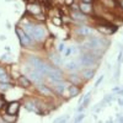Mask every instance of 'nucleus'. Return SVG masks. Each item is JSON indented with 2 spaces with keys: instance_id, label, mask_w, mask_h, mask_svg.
<instances>
[{
  "instance_id": "obj_1",
  "label": "nucleus",
  "mask_w": 123,
  "mask_h": 123,
  "mask_svg": "<svg viewBox=\"0 0 123 123\" xmlns=\"http://www.w3.org/2000/svg\"><path fill=\"white\" fill-rule=\"evenodd\" d=\"M47 37V30L41 25H33V32H32V39L36 42H42Z\"/></svg>"
},
{
  "instance_id": "obj_2",
  "label": "nucleus",
  "mask_w": 123,
  "mask_h": 123,
  "mask_svg": "<svg viewBox=\"0 0 123 123\" xmlns=\"http://www.w3.org/2000/svg\"><path fill=\"white\" fill-rule=\"evenodd\" d=\"M104 44H105V41L100 37H90L89 41L85 43L86 48L89 49H98L101 47H104Z\"/></svg>"
},
{
  "instance_id": "obj_3",
  "label": "nucleus",
  "mask_w": 123,
  "mask_h": 123,
  "mask_svg": "<svg viewBox=\"0 0 123 123\" xmlns=\"http://www.w3.org/2000/svg\"><path fill=\"white\" fill-rule=\"evenodd\" d=\"M80 63L81 65H85V67H91L96 63V57L92 54V53H85L80 57Z\"/></svg>"
},
{
  "instance_id": "obj_4",
  "label": "nucleus",
  "mask_w": 123,
  "mask_h": 123,
  "mask_svg": "<svg viewBox=\"0 0 123 123\" xmlns=\"http://www.w3.org/2000/svg\"><path fill=\"white\" fill-rule=\"evenodd\" d=\"M16 33H17V36H18V38H20V42H21L22 46L30 47L31 44H32L33 41L27 36V33L25 32V31H22L21 28H16Z\"/></svg>"
},
{
  "instance_id": "obj_5",
  "label": "nucleus",
  "mask_w": 123,
  "mask_h": 123,
  "mask_svg": "<svg viewBox=\"0 0 123 123\" xmlns=\"http://www.w3.org/2000/svg\"><path fill=\"white\" fill-rule=\"evenodd\" d=\"M18 110H20V104H18V102H16V101L10 102V104L6 106V112H7L9 116H16Z\"/></svg>"
},
{
  "instance_id": "obj_6",
  "label": "nucleus",
  "mask_w": 123,
  "mask_h": 123,
  "mask_svg": "<svg viewBox=\"0 0 123 123\" xmlns=\"http://www.w3.org/2000/svg\"><path fill=\"white\" fill-rule=\"evenodd\" d=\"M28 76H31L32 81H35V83H37V84H38V83H41V80L43 79V75L41 74L37 69H35V68H33V69L28 73Z\"/></svg>"
},
{
  "instance_id": "obj_7",
  "label": "nucleus",
  "mask_w": 123,
  "mask_h": 123,
  "mask_svg": "<svg viewBox=\"0 0 123 123\" xmlns=\"http://www.w3.org/2000/svg\"><path fill=\"white\" fill-rule=\"evenodd\" d=\"M92 32H94V30H92L91 27H89V26H83V27H79L76 30V33L80 35V36H83V37L90 36Z\"/></svg>"
},
{
  "instance_id": "obj_8",
  "label": "nucleus",
  "mask_w": 123,
  "mask_h": 123,
  "mask_svg": "<svg viewBox=\"0 0 123 123\" xmlns=\"http://www.w3.org/2000/svg\"><path fill=\"white\" fill-rule=\"evenodd\" d=\"M79 10L83 14H90L91 11H92V5H91V3H81L80 5H79Z\"/></svg>"
},
{
  "instance_id": "obj_9",
  "label": "nucleus",
  "mask_w": 123,
  "mask_h": 123,
  "mask_svg": "<svg viewBox=\"0 0 123 123\" xmlns=\"http://www.w3.org/2000/svg\"><path fill=\"white\" fill-rule=\"evenodd\" d=\"M27 11L35 16L37 14H41V6L37 5V4H28L27 5Z\"/></svg>"
},
{
  "instance_id": "obj_10",
  "label": "nucleus",
  "mask_w": 123,
  "mask_h": 123,
  "mask_svg": "<svg viewBox=\"0 0 123 123\" xmlns=\"http://www.w3.org/2000/svg\"><path fill=\"white\" fill-rule=\"evenodd\" d=\"M54 90L57 91V94L58 95H62L63 92L65 91V84L64 83H62V80H59V81H54Z\"/></svg>"
},
{
  "instance_id": "obj_11",
  "label": "nucleus",
  "mask_w": 123,
  "mask_h": 123,
  "mask_svg": "<svg viewBox=\"0 0 123 123\" xmlns=\"http://www.w3.org/2000/svg\"><path fill=\"white\" fill-rule=\"evenodd\" d=\"M65 68L71 73H75V71L80 69V63H78V62H69V63H67Z\"/></svg>"
},
{
  "instance_id": "obj_12",
  "label": "nucleus",
  "mask_w": 123,
  "mask_h": 123,
  "mask_svg": "<svg viewBox=\"0 0 123 123\" xmlns=\"http://www.w3.org/2000/svg\"><path fill=\"white\" fill-rule=\"evenodd\" d=\"M18 85L22 87H30L31 86V81L28 80L27 76H18Z\"/></svg>"
},
{
  "instance_id": "obj_13",
  "label": "nucleus",
  "mask_w": 123,
  "mask_h": 123,
  "mask_svg": "<svg viewBox=\"0 0 123 123\" xmlns=\"http://www.w3.org/2000/svg\"><path fill=\"white\" fill-rule=\"evenodd\" d=\"M71 16H73L75 20H80V21H85V20H86L85 14H83L80 10H74V11L71 12Z\"/></svg>"
},
{
  "instance_id": "obj_14",
  "label": "nucleus",
  "mask_w": 123,
  "mask_h": 123,
  "mask_svg": "<svg viewBox=\"0 0 123 123\" xmlns=\"http://www.w3.org/2000/svg\"><path fill=\"white\" fill-rule=\"evenodd\" d=\"M28 62L32 64L33 68H37V67H39L41 64L43 63V60L39 59V58H37V57H30V58H28Z\"/></svg>"
},
{
  "instance_id": "obj_15",
  "label": "nucleus",
  "mask_w": 123,
  "mask_h": 123,
  "mask_svg": "<svg viewBox=\"0 0 123 123\" xmlns=\"http://www.w3.org/2000/svg\"><path fill=\"white\" fill-rule=\"evenodd\" d=\"M38 90L42 92V94L44 95V96H49V95H52V91H50V89L48 87V86H46V85H42V84H39L38 85Z\"/></svg>"
},
{
  "instance_id": "obj_16",
  "label": "nucleus",
  "mask_w": 123,
  "mask_h": 123,
  "mask_svg": "<svg viewBox=\"0 0 123 123\" xmlns=\"http://www.w3.org/2000/svg\"><path fill=\"white\" fill-rule=\"evenodd\" d=\"M79 92H80V89H79L76 85H70V86H69V94H70L71 97L79 95Z\"/></svg>"
},
{
  "instance_id": "obj_17",
  "label": "nucleus",
  "mask_w": 123,
  "mask_h": 123,
  "mask_svg": "<svg viewBox=\"0 0 123 123\" xmlns=\"http://www.w3.org/2000/svg\"><path fill=\"white\" fill-rule=\"evenodd\" d=\"M83 76H84L86 80L92 79V78H94V70H91V69H86V70H84V71H83Z\"/></svg>"
},
{
  "instance_id": "obj_18",
  "label": "nucleus",
  "mask_w": 123,
  "mask_h": 123,
  "mask_svg": "<svg viewBox=\"0 0 123 123\" xmlns=\"http://www.w3.org/2000/svg\"><path fill=\"white\" fill-rule=\"evenodd\" d=\"M25 107H26V108H27L28 111H33V112H38V110L36 108L35 104H33V102H31V101L26 102V104H25Z\"/></svg>"
},
{
  "instance_id": "obj_19",
  "label": "nucleus",
  "mask_w": 123,
  "mask_h": 123,
  "mask_svg": "<svg viewBox=\"0 0 123 123\" xmlns=\"http://www.w3.org/2000/svg\"><path fill=\"white\" fill-rule=\"evenodd\" d=\"M50 60H52L55 65H59L60 62H62V60H60V57H58V55H55V54H52V55H50Z\"/></svg>"
},
{
  "instance_id": "obj_20",
  "label": "nucleus",
  "mask_w": 123,
  "mask_h": 123,
  "mask_svg": "<svg viewBox=\"0 0 123 123\" xmlns=\"http://www.w3.org/2000/svg\"><path fill=\"white\" fill-rule=\"evenodd\" d=\"M10 87H11V85H10L9 83H1V81H0V90L6 91V90H9Z\"/></svg>"
},
{
  "instance_id": "obj_21",
  "label": "nucleus",
  "mask_w": 123,
  "mask_h": 123,
  "mask_svg": "<svg viewBox=\"0 0 123 123\" xmlns=\"http://www.w3.org/2000/svg\"><path fill=\"white\" fill-rule=\"evenodd\" d=\"M69 80L73 81V84H79L80 83V79L78 78V75H70L69 76Z\"/></svg>"
},
{
  "instance_id": "obj_22",
  "label": "nucleus",
  "mask_w": 123,
  "mask_h": 123,
  "mask_svg": "<svg viewBox=\"0 0 123 123\" xmlns=\"http://www.w3.org/2000/svg\"><path fill=\"white\" fill-rule=\"evenodd\" d=\"M52 22H53L55 26H62V18H60V17H53V18H52Z\"/></svg>"
},
{
  "instance_id": "obj_23",
  "label": "nucleus",
  "mask_w": 123,
  "mask_h": 123,
  "mask_svg": "<svg viewBox=\"0 0 123 123\" xmlns=\"http://www.w3.org/2000/svg\"><path fill=\"white\" fill-rule=\"evenodd\" d=\"M0 81H1V83H7V81H9V78H7V75L5 73L0 75Z\"/></svg>"
},
{
  "instance_id": "obj_24",
  "label": "nucleus",
  "mask_w": 123,
  "mask_h": 123,
  "mask_svg": "<svg viewBox=\"0 0 123 123\" xmlns=\"http://www.w3.org/2000/svg\"><path fill=\"white\" fill-rule=\"evenodd\" d=\"M35 16H36L37 20H42V21H44V15H43V14H37V15H35Z\"/></svg>"
},
{
  "instance_id": "obj_25",
  "label": "nucleus",
  "mask_w": 123,
  "mask_h": 123,
  "mask_svg": "<svg viewBox=\"0 0 123 123\" xmlns=\"http://www.w3.org/2000/svg\"><path fill=\"white\" fill-rule=\"evenodd\" d=\"M83 119H84V115H83V113L79 115V117H76V118H75V121H76V122H80V121H83Z\"/></svg>"
},
{
  "instance_id": "obj_26",
  "label": "nucleus",
  "mask_w": 123,
  "mask_h": 123,
  "mask_svg": "<svg viewBox=\"0 0 123 123\" xmlns=\"http://www.w3.org/2000/svg\"><path fill=\"white\" fill-rule=\"evenodd\" d=\"M64 49H65V46H64L63 43H60V44H59V48H58V50H59V52H63Z\"/></svg>"
},
{
  "instance_id": "obj_27",
  "label": "nucleus",
  "mask_w": 123,
  "mask_h": 123,
  "mask_svg": "<svg viewBox=\"0 0 123 123\" xmlns=\"http://www.w3.org/2000/svg\"><path fill=\"white\" fill-rule=\"evenodd\" d=\"M102 80H104V76H101V78H100V79H98V80L96 81V84H95V86H98V85H100V83H101Z\"/></svg>"
},
{
  "instance_id": "obj_28",
  "label": "nucleus",
  "mask_w": 123,
  "mask_h": 123,
  "mask_svg": "<svg viewBox=\"0 0 123 123\" xmlns=\"http://www.w3.org/2000/svg\"><path fill=\"white\" fill-rule=\"evenodd\" d=\"M67 121V117H64V118H57L55 119V122H65Z\"/></svg>"
},
{
  "instance_id": "obj_29",
  "label": "nucleus",
  "mask_w": 123,
  "mask_h": 123,
  "mask_svg": "<svg viewBox=\"0 0 123 123\" xmlns=\"http://www.w3.org/2000/svg\"><path fill=\"white\" fill-rule=\"evenodd\" d=\"M119 122H123V117H121V115H118V118H117Z\"/></svg>"
},
{
  "instance_id": "obj_30",
  "label": "nucleus",
  "mask_w": 123,
  "mask_h": 123,
  "mask_svg": "<svg viewBox=\"0 0 123 123\" xmlns=\"http://www.w3.org/2000/svg\"><path fill=\"white\" fill-rule=\"evenodd\" d=\"M1 104H4V98L0 97V107H1Z\"/></svg>"
},
{
  "instance_id": "obj_31",
  "label": "nucleus",
  "mask_w": 123,
  "mask_h": 123,
  "mask_svg": "<svg viewBox=\"0 0 123 123\" xmlns=\"http://www.w3.org/2000/svg\"><path fill=\"white\" fill-rule=\"evenodd\" d=\"M5 73V70L3 69V68H0V75H1V74H4Z\"/></svg>"
},
{
  "instance_id": "obj_32",
  "label": "nucleus",
  "mask_w": 123,
  "mask_h": 123,
  "mask_svg": "<svg viewBox=\"0 0 123 123\" xmlns=\"http://www.w3.org/2000/svg\"><path fill=\"white\" fill-rule=\"evenodd\" d=\"M118 102H119V105H121V106H123V98H122V100L119 98V100H118Z\"/></svg>"
},
{
  "instance_id": "obj_33",
  "label": "nucleus",
  "mask_w": 123,
  "mask_h": 123,
  "mask_svg": "<svg viewBox=\"0 0 123 123\" xmlns=\"http://www.w3.org/2000/svg\"><path fill=\"white\" fill-rule=\"evenodd\" d=\"M83 3H92V0H83Z\"/></svg>"
},
{
  "instance_id": "obj_34",
  "label": "nucleus",
  "mask_w": 123,
  "mask_h": 123,
  "mask_svg": "<svg viewBox=\"0 0 123 123\" xmlns=\"http://www.w3.org/2000/svg\"><path fill=\"white\" fill-rule=\"evenodd\" d=\"M121 6H122V9H123V0H121Z\"/></svg>"
}]
</instances>
